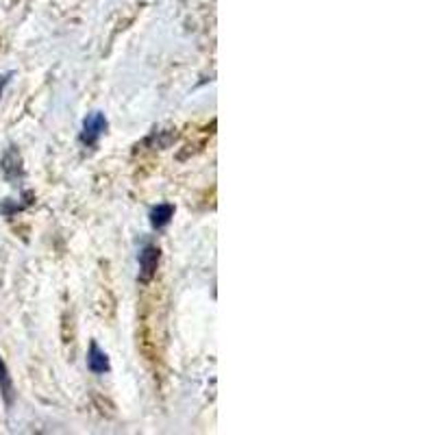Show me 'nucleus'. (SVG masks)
Returning a JSON list of instances; mask_svg holds the SVG:
<instances>
[{"mask_svg": "<svg viewBox=\"0 0 435 435\" xmlns=\"http://www.w3.org/2000/svg\"><path fill=\"white\" fill-rule=\"evenodd\" d=\"M0 166H3V172H5V179L11 181V183H16L22 179V161H20V153L16 151V148H9V151L5 153L3 161H0Z\"/></svg>", "mask_w": 435, "mask_h": 435, "instance_id": "7ed1b4c3", "label": "nucleus"}, {"mask_svg": "<svg viewBox=\"0 0 435 435\" xmlns=\"http://www.w3.org/2000/svg\"><path fill=\"white\" fill-rule=\"evenodd\" d=\"M0 394H3L5 405L11 407V403H13V383H11V376L7 372V365H5L3 359H0Z\"/></svg>", "mask_w": 435, "mask_h": 435, "instance_id": "423d86ee", "label": "nucleus"}, {"mask_svg": "<svg viewBox=\"0 0 435 435\" xmlns=\"http://www.w3.org/2000/svg\"><path fill=\"white\" fill-rule=\"evenodd\" d=\"M174 215V207L172 205H157L151 209V224L153 229H163Z\"/></svg>", "mask_w": 435, "mask_h": 435, "instance_id": "39448f33", "label": "nucleus"}, {"mask_svg": "<svg viewBox=\"0 0 435 435\" xmlns=\"http://www.w3.org/2000/svg\"><path fill=\"white\" fill-rule=\"evenodd\" d=\"M107 131V118L100 112H94L83 120V131H81V144L83 146H96L100 135Z\"/></svg>", "mask_w": 435, "mask_h": 435, "instance_id": "f257e3e1", "label": "nucleus"}, {"mask_svg": "<svg viewBox=\"0 0 435 435\" xmlns=\"http://www.w3.org/2000/svg\"><path fill=\"white\" fill-rule=\"evenodd\" d=\"M9 78H11V72H7V74L0 76V96H3V89H5V85L9 83Z\"/></svg>", "mask_w": 435, "mask_h": 435, "instance_id": "0eeeda50", "label": "nucleus"}, {"mask_svg": "<svg viewBox=\"0 0 435 435\" xmlns=\"http://www.w3.org/2000/svg\"><path fill=\"white\" fill-rule=\"evenodd\" d=\"M159 248L153 246V244H148V246H144V251L140 253L138 257V262H140V281L146 283V281H151L155 277V270L159 266Z\"/></svg>", "mask_w": 435, "mask_h": 435, "instance_id": "f03ea898", "label": "nucleus"}, {"mask_svg": "<svg viewBox=\"0 0 435 435\" xmlns=\"http://www.w3.org/2000/svg\"><path fill=\"white\" fill-rule=\"evenodd\" d=\"M87 368H89L94 374H105V372L112 370V365H109L107 352L100 350L96 342H92V346H89V352H87Z\"/></svg>", "mask_w": 435, "mask_h": 435, "instance_id": "20e7f679", "label": "nucleus"}]
</instances>
